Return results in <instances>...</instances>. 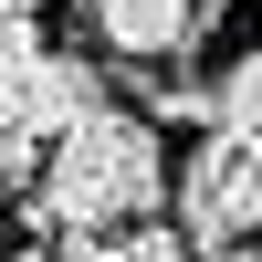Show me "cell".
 Here are the masks:
<instances>
[{
    "instance_id": "cell-1",
    "label": "cell",
    "mask_w": 262,
    "mask_h": 262,
    "mask_svg": "<svg viewBox=\"0 0 262 262\" xmlns=\"http://www.w3.org/2000/svg\"><path fill=\"white\" fill-rule=\"evenodd\" d=\"M179 168L158 147V116H126V105H84L53 147H42V179H32V231H116V221H147L168 210Z\"/></svg>"
},
{
    "instance_id": "cell-2",
    "label": "cell",
    "mask_w": 262,
    "mask_h": 262,
    "mask_svg": "<svg viewBox=\"0 0 262 262\" xmlns=\"http://www.w3.org/2000/svg\"><path fill=\"white\" fill-rule=\"evenodd\" d=\"M168 200H179V231L200 252L262 242V126H200V147H189Z\"/></svg>"
},
{
    "instance_id": "cell-3",
    "label": "cell",
    "mask_w": 262,
    "mask_h": 262,
    "mask_svg": "<svg viewBox=\"0 0 262 262\" xmlns=\"http://www.w3.org/2000/svg\"><path fill=\"white\" fill-rule=\"evenodd\" d=\"M221 11L231 0H95V32H105V53L126 74H147V63H189Z\"/></svg>"
},
{
    "instance_id": "cell-4",
    "label": "cell",
    "mask_w": 262,
    "mask_h": 262,
    "mask_svg": "<svg viewBox=\"0 0 262 262\" xmlns=\"http://www.w3.org/2000/svg\"><path fill=\"white\" fill-rule=\"evenodd\" d=\"M84 105H105V74H95V63H84V53H42L32 74H21L11 95H0V116H11V126H32V137L53 147L63 126L84 116Z\"/></svg>"
},
{
    "instance_id": "cell-5",
    "label": "cell",
    "mask_w": 262,
    "mask_h": 262,
    "mask_svg": "<svg viewBox=\"0 0 262 262\" xmlns=\"http://www.w3.org/2000/svg\"><path fill=\"white\" fill-rule=\"evenodd\" d=\"M210 95H221V126H262V42H242L210 74Z\"/></svg>"
},
{
    "instance_id": "cell-6",
    "label": "cell",
    "mask_w": 262,
    "mask_h": 262,
    "mask_svg": "<svg viewBox=\"0 0 262 262\" xmlns=\"http://www.w3.org/2000/svg\"><path fill=\"white\" fill-rule=\"evenodd\" d=\"M42 53H53V42H42V11H0V95H11Z\"/></svg>"
},
{
    "instance_id": "cell-7",
    "label": "cell",
    "mask_w": 262,
    "mask_h": 262,
    "mask_svg": "<svg viewBox=\"0 0 262 262\" xmlns=\"http://www.w3.org/2000/svg\"><path fill=\"white\" fill-rule=\"evenodd\" d=\"M11 262H53V242H32V252H11Z\"/></svg>"
},
{
    "instance_id": "cell-8",
    "label": "cell",
    "mask_w": 262,
    "mask_h": 262,
    "mask_svg": "<svg viewBox=\"0 0 262 262\" xmlns=\"http://www.w3.org/2000/svg\"><path fill=\"white\" fill-rule=\"evenodd\" d=\"M0 11H53V0H0Z\"/></svg>"
}]
</instances>
